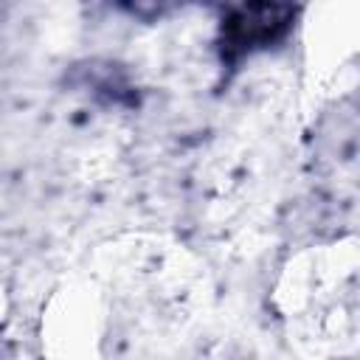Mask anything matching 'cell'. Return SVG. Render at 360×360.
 Masks as SVG:
<instances>
[{"instance_id": "1", "label": "cell", "mask_w": 360, "mask_h": 360, "mask_svg": "<svg viewBox=\"0 0 360 360\" xmlns=\"http://www.w3.org/2000/svg\"><path fill=\"white\" fill-rule=\"evenodd\" d=\"M292 6H242L222 22V56L236 62L278 42L292 25Z\"/></svg>"}]
</instances>
